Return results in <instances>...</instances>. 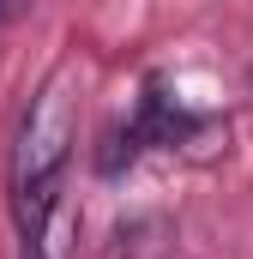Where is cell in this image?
<instances>
[{
  "mask_svg": "<svg viewBox=\"0 0 253 259\" xmlns=\"http://www.w3.org/2000/svg\"><path fill=\"white\" fill-rule=\"evenodd\" d=\"M72 139H78L72 78L55 72V78L30 97L24 127L12 139V217H18V235H24L30 253H36L43 235H49L55 193H61V175H66V163H72Z\"/></svg>",
  "mask_w": 253,
  "mask_h": 259,
  "instance_id": "obj_1",
  "label": "cell"
},
{
  "mask_svg": "<svg viewBox=\"0 0 253 259\" xmlns=\"http://www.w3.org/2000/svg\"><path fill=\"white\" fill-rule=\"evenodd\" d=\"M12 12H18V0H0V24H6V18H12Z\"/></svg>",
  "mask_w": 253,
  "mask_h": 259,
  "instance_id": "obj_2",
  "label": "cell"
}]
</instances>
